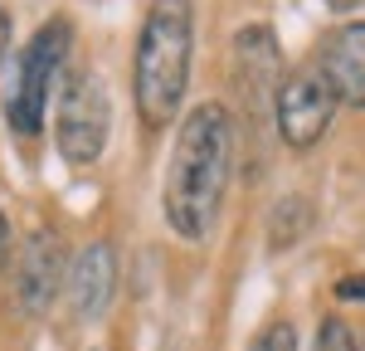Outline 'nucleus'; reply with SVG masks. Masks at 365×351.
I'll return each mask as SVG.
<instances>
[{
  "label": "nucleus",
  "mask_w": 365,
  "mask_h": 351,
  "mask_svg": "<svg viewBox=\"0 0 365 351\" xmlns=\"http://www.w3.org/2000/svg\"><path fill=\"white\" fill-rule=\"evenodd\" d=\"M5 49H10V10L0 5V63H5Z\"/></svg>",
  "instance_id": "nucleus-13"
},
{
  "label": "nucleus",
  "mask_w": 365,
  "mask_h": 351,
  "mask_svg": "<svg viewBox=\"0 0 365 351\" xmlns=\"http://www.w3.org/2000/svg\"><path fill=\"white\" fill-rule=\"evenodd\" d=\"M336 297H346V302H356V297H361V302H365V273L341 278V283H336Z\"/></svg>",
  "instance_id": "nucleus-12"
},
{
  "label": "nucleus",
  "mask_w": 365,
  "mask_h": 351,
  "mask_svg": "<svg viewBox=\"0 0 365 351\" xmlns=\"http://www.w3.org/2000/svg\"><path fill=\"white\" fill-rule=\"evenodd\" d=\"M229 166H234V117L225 103H200L180 122L175 146L166 166V225L180 239H205L220 220V205L229 190Z\"/></svg>",
  "instance_id": "nucleus-1"
},
{
  "label": "nucleus",
  "mask_w": 365,
  "mask_h": 351,
  "mask_svg": "<svg viewBox=\"0 0 365 351\" xmlns=\"http://www.w3.org/2000/svg\"><path fill=\"white\" fill-rule=\"evenodd\" d=\"M327 5H336V10H351V5H356V0H327Z\"/></svg>",
  "instance_id": "nucleus-15"
},
{
  "label": "nucleus",
  "mask_w": 365,
  "mask_h": 351,
  "mask_svg": "<svg viewBox=\"0 0 365 351\" xmlns=\"http://www.w3.org/2000/svg\"><path fill=\"white\" fill-rule=\"evenodd\" d=\"M249 351H297V332H292V322H273V327H263V332L253 337Z\"/></svg>",
  "instance_id": "nucleus-11"
},
{
  "label": "nucleus",
  "mask_w": 365,
  "mask_h": 351,
  "mask_svg": "<svg viewBox=\"0 0 365 351\" xmlns=\"http://www.w3.org/2000/svg\"><path fill=\"white\" fill-rule=\"evenodd\" d=\"M312 351H356V332H351L341 317H327L322 327H317V347Z\"/></svg>",
  "instance_id": "nucleus-10"
},
{
  "label": "nucleus",
  "mask_w": 365,
  "mask_h": 351,
  "mask_svg": "<svg viewBox=\"0 0 365 351\" xmlns=\"http://www.w3.org/2000/svg\"><path fill=\"white\" fill-rule=\"evenodd\" d=\"M336 88L331 78L322 73V63H302V68H292L287 78L278 83L273 93V117H278V132L287 146H312L322 142V132L331 127V117H336Z\"/></svg>",
  "instance_id": "nucleus-5"
},
{
  "label": "nucleus",
  "mask_w": 365,
  "mask_h": 351,
  "mask_svg": "<svg viewBox=\"0 0 365 351\" xmlns=\"http://www.w3.org/2000/svg\"><path fill=\"white\" fill-rule=\"evenodd\" d=\"M5 254H10V220H5V210H0V268H5Z\"/></svg>",
  "instance_id": "nucleus-14"
},
{
  "label": "nucleus",
  "mask_w": 365,
  "mask_h": 351,
  "mask_svg": "<svg viewBox=\"0 0 365 351\" xmlns=\"http://www.w3.org/2000/svg\"><path fill=\"white\" fill-rule=\"evenodd\" d=\"M113 127V98L98 68H73L58 88V113H54V142L68 166H93L108 146Z\"/></svg>",
  "instance_id": "nucleus-3"
},
{
  "label": "nucleus",
  "mask_w": 365,
  "mask_h": 351,
  "mask_svg": "<svg viewBox=\"0 0 365 351\" xmlns=\"http://www.w3.org/2000/svg\"><path fill=\"white\" fill-rule=\"evenodd\" d=\"M307 200H282L278 210H273V225L282 220V230H273V244H287V239H297V234L307 230Z\"/></svg>",
  "instance_id": "nucleus-9"
},
{
  "label": "nucleus",
  "mask_w": 365,
  "mask_h": 351,
  "mask_svg": "<svg viewBox=\"0 0 365 351\" xmlns=\"http://www.w3.org/2000/svg\"><path fill=\"white\" fill-rule=\"evenodd\" d=\"M68 283V259H63V239L54 230H34L15 259V297L20 312L39 317L49 312V302L58 297V288Z\"/></svg>",
  "instance_id": "nucleus-6"
},
{
  "label": "nucleus",
  "mask_w": 365,
  "mask_h": 351,
  "mask_svg": "<svg viewBox=\"0 0 365 351\" xmlns=\"http://www.w3.org/2000/svg\"><path fill=\"white\" fill-rule=\"evenodd\" d=\"M63 292H68L73 317L93 322V317L108 312V302H113V292H117V259H113V244L108 239H98V244H88L83 254H73Z\"/></svg>",
  "instance_id": "nucleus-7"
},
{
  "label": "nucleus",
  "mask_w": 365,
  "mask_h": 351,
  "mask_svg": "<svg viewBox=\"0 0 365 351\" xmlns=\"http://www.w3.org/2000/svg\"><path fill=\"white\" fill-rule=\"evenodd\" d=\"M68 44H73V29L63 15H54L49 25L34 29V39L25 44V54L15 63V88H10V103H5V117L20 137H34L44 127V103L54 93L58 73H63V58H68Z\"/></svg>",
  "instance_id": "nucleus-4"
},
{
  "label": "nucleus",
  "mask_w": 365,
  "mask_h": 351,
  "mask_svg": "<svg viewBox=\"0 0 365 351\" xmlns=\"http://www.w3.org/2000/svg\"><path fill=\"white\" fill-rule=\"evenodd\" d=\"M322 73L331 78L341 103H356L365 108V20H351L341 25L327 44H322Z\"/></svg>",
  "instance_id": "nucleus-8"
},
{
  "label": "nucleus",
  "mask_w": 365,
  "mask_h": 351,
  "mask_svg": "<svg viewBox=\"0 0 365 351\" xmlns=\"http://www.w3.org/2000/svg\"><path fill=\"white\" fill-rule=\"evenodd\" d=\"M190 49H195V5L190 0H151L137 34V63H132L137 117L151 132H161L185 103Z\"/></svg>",
  "instance_id": "nucleus-2"
}]
</instances>
